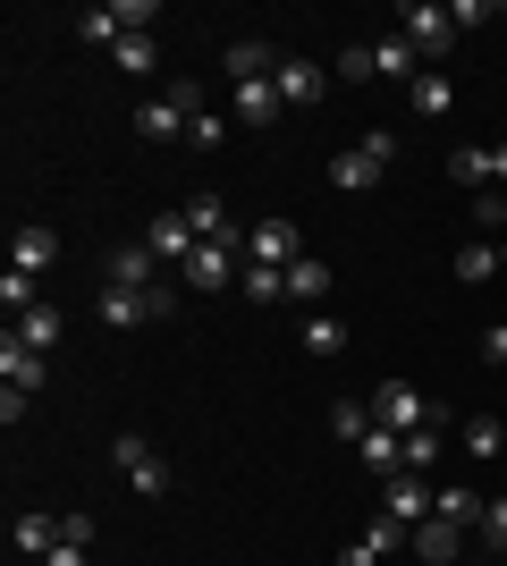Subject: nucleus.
<instances>
[{"mask_svg": "<svg viewBox=\"0 0 507 566\" xmlns=\"http://www.w3.org/2000/svg\"><path fill=\"white\" fill-rule=\"evenodd\" d=\"M43 566H85V542H60V549H51Z\"/></svg>", "mask_w": 507, "mask_h": 566, "instance_id": "41", "label": "nucleus"}, {"mask_svg": "<svg viewBox=\"0 0 507 566\" xmlns=\"http://www.w3.org/2000/svg\"><path fill=\"white\" fill-rule=\"evenodd\" d=\"M271 85H279V102H288V111H305V102H321L330 94V69H321V60H279V69H271Z\"/></svg>", "mask_w": 507, "mask_h": 566, "instance_id": "8", "label": "nucleus"}, {"mask_svg": "<svg viewBox=\"0 0 507 566\" xmlns=\"http://www.w3.org/2000/svg\"><path fill=\"white\" fill-rule=\"evenodd\" d=\"M381 516H398V524H423V516H432L423 473H389V482H381Z\"/></svg>", "mask_w": 507, "mask_h": 566, "instance_id": "13", "label": "nucleus"}, {"mask_svg": "<svg viewBox=\"0 0 507 566\" xmlns=\"http://www.w3.org/2000/svg\"><path fill=\"white\" fill-rule=\"evenodd\" d=\"M474 533H483V542H490V549H499V558H507V491H499V499H490V507H483V524H474Z\"/></svg>", "mask_w": 507, "mask_h": 566, "instance_id": "33", "label": "nucleus"}, {"mask_svg": "<svg viewBox=\"0 0 507 566\" xmlns=\"http://www.w3.org/2000/svg\"><path fill=\"white\" fill-rule=\"evenodd\" d=\"M483 507H490V499H483V491H465V482H448V491H432V516L465 524V533H474V524H483Z\"/></svg>", "mask_w": 507, "mask_h": 566, "instance_id": "22", "label": "nucleus"}, {"mask_svg": "<svg viewBox=\"0 0 507 566\" xmlns=\"http://www.w3.org/2000/svg\"><path fill=\"white\" fill-rule=\"evenodd\" d=\"M152 271H161V254H152L145 237H127V245H110V287H152Z\"/></svg>", "mask_w": 507, "mask_h": 566, "instance_id": "15", "label": "nucleus"}, {"mask_svg": "<svg viewBox=\"0 0 507 566\" xmlns=\"http://www.w3.org/2000/svg\"><path fill=\"white\" fill-rule=\"evenodd\" d=\"M161 313H178V296H161V287H102V322L110 331H145Z\"/></svg>", "mask_w": 507, "mask_h": 566, "instance_id": "4", "label": "nucleus"}, {"mask_svg": "<svg viewBox=\"0 0 507 566\" xmlns=\"http://www.w3.org/2000/svg\"><path fill=\"white\" fill-rule=\"evenodd\" d=\"M76 34H85V43H110V51H119V43H127V18H119V0H110V9H85V18H76Z\"/></svg>", "mask_w": 507, "mask_h": 566, "instance_id": "28", "label": "nucleus"}, {"mask_svg": "<svg viewBox=\"0 0 507 566\" xmlns=\"http://www.w3.org/2000/svg\"><path fill=\"white\" fill-rule=\"evenodd\" d=\"M245 262H263V271L305 262V229H296V220H254V229H245Z\"/></svg>", "mask_w": 507, "mask_h": 566, "instance_id": "7", "label": "nucleus"}, {"mask_svg": "<svg viewBox=\"0 0 507 566\" xmlns=\"http://www.w3.org/2000/svg\"><path fill=\"white\" fill-rule=\"evenodd\" d=\"M490 271H499V245H465L457 254V280H490Z\"/></svg>", "mask_w": 507, "mask_h": 566, "instance_id": "35", "label": "nucleus"}, {"mask_svg": "<svg viewBox=\"0 0 507 566\" xmlns=\"http://www.w3.org/2000/svg\"><path fill=\"white\" fill-rule=\"evenodd\" d=\"M490 195H507V144H490Z\"/></svg>", "mask_w": 507, "mask_h": 566, "instance_id": "40", "label": "nucleus"}, {"mask_svg": "<svg viewBox=\"0 0 507 566\" xmlns=\"http://www.w3.org/2000/svg\"><path fill=\"white\" fill-rule=\"evenodd\" d=\"M338 76H347V85H372V43H347V51H338Z\"/></svg>", "mask_w": 507, "mask_h": 566, "instance_id": "34", "label": "nucleus"}, {"mask_svg": "<svg viewBox=\"0 0 507 566\" xmlns=\"http://www.w3.org/2000/svg\"><path fill=\"white\" fill-rule=\"evenodd\" d=\"M499 566H507V558H499Z\"/></svg>", "mask_w": 507, "mask_h": 566, "instance_id": "43", "label": "nucleus"}, {"mask_svg": "<svg viewBox=\"0 0 507 566\" xmlns=\"http://www.w3.org/2000/svg\"><path fill=\"white\" fill-rule=\"evenodd\" d=\"M406 566H414V558H406Z\"/></svg>", "mask_w": 507, "mask_h": 566, "instance_id": "42", "label": "nucleus"}, {"mask_svg": "<svg viewBox=\"0 0 507 566\" xmlns=\"http://www.w3.org/2000/svg\"><path fill=\"white\" fill-rule=\"evenodd\" d=\"M145 245H152L161 262H187L194 245H203V237H194V220H187V212H161V220L145 229Z\"/></svg>", "mask_w": 507, "mask_h": 566, "instance_id": "18", "label": "nucleus"}, {"mask_svg": "<svg viewBox=\"0 0 507 566\" xmlns=\"http://www.w3.org/2000/svg\"><path fill=\"white\" fill-rule=\"evenodd\" d=\"M0 305H9V322H18L25 305H43V280H25V271H0Z\"/></svg>", "mask_w": 507, "mask_h": 566, "instance_id": "30", "label": "nucleus"}, {"mask_svg": "<svg viewBox=\"0 0 507 566\" xmlns=\"http://www.w3.org/2000/svg\"><path fill=\"white\" fill-rule=\"evenodd\" d=\"M347 347H356V331L338 313H305V355H347Z\"/></svg>", "mask_w": 507, "mask_h": 566, "instance_id": "23", "label": "nucleus"}, {"mask_svg": "<svg viewBox=\"0 0 507 566\" xmlns=\"http://www.w3.org/2000/svg\"><path fill=\"white\" fill-rule=\"evenodd\" d=\"M363 406H372V423H381V431H398V440H406V431H440V423H448V415H440V406L423 398L414 380H381V389H372Z\"/></svg>", "mask_w": 507, "mask_h": 566, "instance_id": "1", "label": "nucleus"}, {"mask_svg": "<svg viewBox=\"0 0 507 566\" xmlns=\"http://www.w3.org/2000/svg\"><path fill=\"white\" fill-rule=\"evenodd\" d=\"M279 60H271V43H229V85H254V76H271Z\"/></svg>", "mask_w": 507, "mask_h": 566, "instance_id": "27", "label": "nucleus"}, {"mask_svg": "<svg viewBox=\"0 0 507 566\" xmlns=\"http://www.w3.org/2000/svg\"><path fill=\"white\" fill-rule=\"evenodd\" d=\"M457 449L474 457V465H507V423L499 415H474V423H457Z\"/></svg>", "mask_w": 507, "mask_h": 566, "instance_id": "14", "label": "nucleus"}, {"mask_svg": "<svg viewBox=\"0 0 507 566\" xmlns=\"http://www.w3.org/2000/svg\"><path fill=\"white\" fill-rule=\"evenodd\" d=\"M9 338L34 347V355H51V347H60V305H51V296H43V305H25L18 322H9Z\"/></svg>", "mask_w": 507, "mask_h": 566, "instance_id": "16", "label": "nucleus"}, {"mask_svg": "<svg viewBox=\"0 0 507 566\" xmlns=\"http://www.w3.org/2000/svg\"><path fill=\"white\" fill-rule=\"evenodd\" d=\"M474 229H507V195H474Z\"/></svg>", "mask_w": 507, "mask_h": 566, "instance_id": "36", "label": "nucleus"}, {"mask_svg": "<svg viewBox=\"0 0 507 566\" xmlns=\"http://www.w3.org/2000/svg\"><path fill=\"white\" fill-rule=\"evenodd\" d=\"M457 549H465V524H448V516L414 524V566H457Z\"/></svg>", "mask_w": 507, "mask_h": 566, "instance_id": "12", "label": "nucleus"}, {"mask_svg": "<svg viewBox=\"0 0 507 566\" xmlns=\"http://www.w3.org/2000/svg\"><path fill=\"white\" fill-rule=\"evenodd\" d=\"M398 34H406L423 60H448V51H457V18L432 9V0H406V9H398Z\"/></svg>", "mask_w": 507, "mask_h": 566, "instance_id": "3", "label": "nucleus"}, {"mask_svg": "<svg viewBox=\"0 0 507 566\" xmlns=\"http://www.w3.org/2000/svg\"><path fill=\"white\" fill-rule=\"evenodd\" d=\"M43 355L34 347H18V338H0V389H25V398H34V389H43Z\"/></svg>", "mask_w": 507, "mask_h": 566, "instance_id": "17", "label": "nucleus"}, {"mask_svg": "<svg viewBox=\"0 0 507 566\" xmlns=\"http://www.w3.org/2000/svg\"><path fill=\"white\" fill-rule=\"evenodd\" d=\"M440 465V431H406V473H432Z\"/></svg>", "mask_w": 507, "mask_h": 566, "instance_id": "32", "label": "nucleus"}, {"mask_svg": "<svg viewBox=\"0 0 507 566\" xmlns=\"http://www.w3.org/2000/svg\"><path fill=\"white\" fill-rule=\"evenodd\" d=\"M448 178H457L465 195H490V144H465V153H448Z\"/></svg>", "mask_w": 507, "mask_h": 566, "instance_id": "24", "label": "nucleus"}, {"mask_svg": "<svg viewBox=\"0 0 507 566\" xmlns=\"http://www.w3.org/2000/svg\"><path fill=\"white\" fill-rule=\"evenodd\" d=\"M9 549H18L25 566H43L51 549H60V516H43V507H25V516L9 524Z\"/></svg>", "mask_w": 507, "mask_h": 566, "instance_id": "11", "label": "nucleus"}, {"mask_svg": "<svg viewBox=\"0 0 507 566\" xmlns=\"http://www.w3.org/2000/svg\"><path fill=\"white\" fill-rule=\"evenodd\" d=\"M483 355H490V364H507V322H490V331H483Z\"/></svg>", "mask_w": 507, "mask_h": 566, "instance_id": "39", "label": "nucleus"}, {"mask_svg": "<svg viewBox=\"0 0 507 566\" xmlns=\"http://www.w3.org/2000/svg\"><path fill=\"white\" fill-rule=\"evenodd\" d=\"M51 262H60V229H9V271L51 280Z\"/></svg>", "mask_w": 507, "mask_h": 566, "instance_id": "9", "label": "nucleus"}, {"mask_svg": "<svg viewBox=\"0 0 507 566\" xmlns=\"http://www.w3.org/2000/svg\"><path fill=\"white\" fill-rule=\"evenodd\" d=\"M110 465L127 473V491H136V499H169V465L136 440V431H119V440H110Z\"/></svg>", "mask_w": 507, "mask_h": 566, "instance_id": "5", "label": "nucleus"}, {"mask_svg": "<svg viewBox=\"0 0 507 566\" xmlns=\"http://www.w3.org/2000/svg\"><path fill=\"white\" fill-rule=\"evenodd\" d=\"M288 296L296 305H321V296H330V262H314V254L288 262Z\"/></svg>", "mask_w": 507, "mask_h": 566, "instance_id": "26", "label": "nucleus"}, {"mask_svg": "<svg viewBox=\"0 0 507 566\" xmlns=\"http://www.w3.org/2000/svg\"><path fill=\"white\" fill-rule=\"evenodd\" d=\"M356 457L381 473V482H389V473H406V440H398V431H381V423L363 431V449H356Z\"/></svg>", "mask_w": 507, "mask_h": 566, "instance_id": "20", "label": "nucleus"}, {"mask_svg": "<svg viewBox=\"0 0 507 566\" xmlns=\"http://www.w3.org/2000/svg\"><path fill=\"white\" fill-rule=\"evenodd\" d=\"M237 271H245L237 245H194V254L178 262V280H187L194 296H220V287H237Z\"/></svg>", "mask_w": 507, "mask_h": 566, "instance_id": "6", "label": "nucleus"}, {"mask_svg": "<svg viewBox=\"0 0 507 566\" xmlns=\"http://www.w3.org/2000/svg\"><path fill=\"white\" fill-rule=\"evenodd\" d=\"M237 296H245V305H279V296H288V271H263V262H245V271H237Z\"/></svg>", "mask_w": 507, "mask_h": 566, "instance_id": "25", "label": "nucleus"}, {"mask_svg": "<svg viewBox=\"0 0 507 566\" xmlns=\"http://www.w3.org/2000/svg\"><path fill=\"white\" fill-rule=\"evenodd\" d=\"M330 431H338V440H347V449H363V431H372V406L338 398V406H330Z\"/></svg>", "mask_w": 507, "mask_h": 566, "instance_id": "29", "label": "nucleus"}, {"mask_svg": "<svg viewBox=\"0 0 507 566\" xmlns=\"http://www.w3.org/2000/svg\"><path fill=\"white\" fill-rule=\"evenodd\" d=\"M279 111H288V102H279V85H271V76H254V85H229V118H237V127H271Z\"/></svg>", "mask_w": 507, "mask_h": 566, "instance_id": "10", "label": "nucleus"}, {"mask_svg": "<svg viewBox=\"0 0 507 566\" xmlns=\"http://www.w3.org/2000/svg\"><path fill=\"white\" fill-rule=\"evenodd\" d=\"M110 60H119L127 76H152V60H161V43H152V34H127V43L110 51Z\"/></svg>", "mask_w": 507, "mask_h": 566, "instance_id": "31", "label": "nucleus"}, {"mask_svg": "<svg viewBox=\"0 0 507 566\" xmlns=\"http://www.w3.org/2000/svg\"><path fill=\"white\" fill-rule=\"evenodd\" d=\"M406 102H414V111H423V118H448V111H457V85H448V76H440V69H423V76H414V85H406Z\"/></svg>", "mask_w": 507, "mask_h": 566, "instance_id": "21", "label": "nucleus"}, {"mask_svg": "<svg viewBox=\"0 0 507 566\" xmlns=\"http://www.w3.org/2000/svg\"><path fill=\"white\" fill-rule=\"evenodd\" d=\"M389 161H398V136H389V127H372L363 144H347V153L330 161V187H338V195H363V187H381V178H389Z\"/></svg>", "mask_w": 507, "mask_h": 566, "instance_id": "2", "label": "nucleus"}, {"mask_svg": "<svg viewBox=\"0 0 507 566\" xmlns=\"http://www.w3.org/2000/svg\"><path fill=\"white\" fill-rule=\"evenodd\" d=\"M60 542H85V549H94V516H85V507H68V516H60Z\"/></svg>", "mask_w": 507, "mask_h": 566, "instance_id": "37", "label": "nucleus"}, {"mask_svg": "<svg viewBox=\"0 0 507 566\" xmlns=\"http://www.w3.org/2000/svg\"><path fill=\"white\" fill-rule=\"evenodd\" d=\"M372 76H389V85H414V76H423L406 34H381V43H372Z\"/></svg>", "mask_w": 507, "mask_h": 566, "instance_id": "19", "label": "nucleus"}, {"mask_svg": "<svg viewBox=\"0 0 507 566\" xmlns=\"http://www.w3.org/2000/svg\"><path fill=\"white\" fill-rule=\"evenodd\" d=\"M338 566H381V549H372V542H363V533H356V542L338 549Z\"/></svg>", "mask_w": 507, "mask_h": 566, "instance_id": "38", "label": "nucleus"}]
</instances>
